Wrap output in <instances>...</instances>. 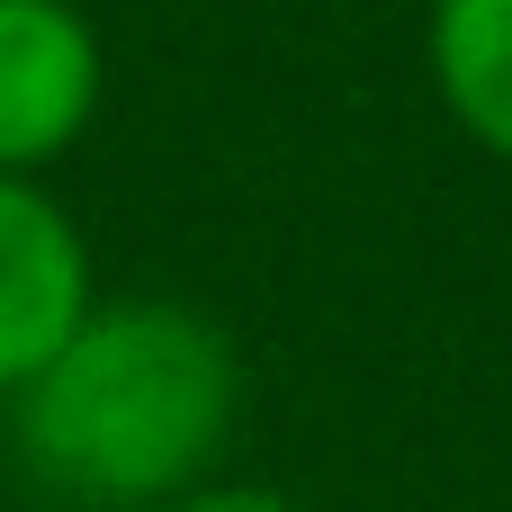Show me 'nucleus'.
Here are the masks:
<instances>
[{
  "mask_svg": "<svg viewBox=\"0 0 512 512\" xmlns=\"http://www.w3.org/2000/svg\"><path fill=\"white\" fill-rule=\"evenodd\" d=\"M99 108V27L72 0H0V171H45Z\"/></svg>",
  "mask_w": 512,
  "mask_h": 512,
  "instance_id": "nucleus-2",
  "label": "nucleus"
},
{
  "mask_svg": "<svg viewBox=\"0 0 512 512\" xmlns=\"http://www.w3.org/2000/svg\"><path fill=\"white\" fill-rule=\"evenodd\" d=\"M234 342L198 306H90L18 387V450L45 486L90 504L180 495L234 423Z\"/></svg>",
  "mask_w": 512,
  "mask_h": 512,
  "instance_id": "nucleus-1",
  "label": "nucleus"
},
{
  "mask_svg": "<svg viewBox=\"0 0 512 512\" xmlns=\"http://www.w3.org/2000/svg\"><path fill=\"white\" fill-rule=\"evenodd\" d=\"M432 81L441 108L512 162V0H432Z\"/></svg>",
  "mask_w": 512,
  "mask_h": 512,
  "instance_id": "nucleus-4",
  "label": "nucleus"
},
{
  "mask_svg": "<svg viewBox=\"0 0 512 512\" xmlns=\"http://www.w3.org/2000/svg\"><path fill=\"white\" fill-rule=\"evenodd\" d=\"M90 315V252L81 225L18 171H0V396H18L63 333Z\"/></svg>",
  "mask_w": 512,
  "mask_h": 512,
  "instance_id": "nucleus-3",
  "label": "nucleus"
},
{
  "mask_svg": "<svg viewBox=\"0 0 512 512\" xmlns=\"http://www.w3.org/2000/svg\"><path fill=\"white\" fill-rule=\"evenodd\" d=\"M171 512H297L288 495H270V486H207V495H189V504Z\"/></svg>",
  "mask_w": 512,
  "mask_h": 512,
  "instance_id": "nucleus-5",
  "label": "nucleus"
}]
</instances>
